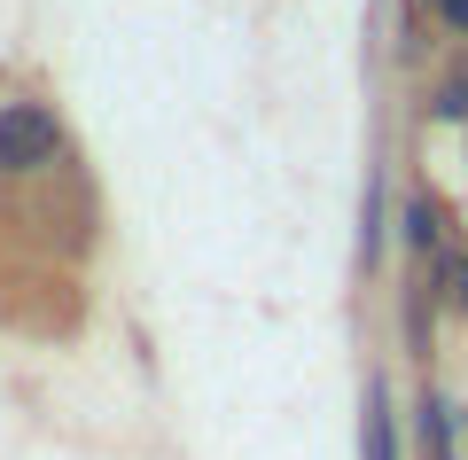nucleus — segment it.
Wrapping results in <instances>:
<instances>
[{
  "label": "nucleus",
  "mask_w": 468,
  "mask_h": 460,
  "mask_svg": "<svg viewBox=\"0 0 468 460\" xmlns=\"http://www.w3.org/2000/svg\"><path fill=\"white\" fill-rule=\"evenodd\" d=\"M359 460H399V406H390V382L367 375V413H359Z\"/></svg>",
  "instance_id": "f03ea898"
},
{
  "label": "nucleus",
  "mask_w": 468,
  "mask_h": 460,
  "mask_svg": "<svg viewBox=\"0 0 468 460\" xmlns=\"http://www.w3.org/2000/svg\"><path fill=\"white\" fill-rule=\"evenodd\" d=\"M430 16H437V24H445V32H452V39H468V0H430Z\"/></svg>",
  "instance_id": "0eeeda50"
},
{
  "label": "nucleus",
  "mask_w": 468,
  "mask_h": 460,
  "mask_svg": "<svg viewBox=\"0 0 468 460\" xmlns=\"http://www.w3.org/2000/svg\"><path fill=\"white\" fill-rule=\"evenodd\" d=\"M452 437H461V413H452L445 390H430V398H421V453H430V460H452Z\"/></svg>",
  "instance_id": "7ed1b4c3"
},
{
  "label": "nucleus",
  "mask_w": 468,
  "mask_h": 460,
  "mask_svg": "<svg viewBox=\"0 0 468 460\" xmlns=\"http://www.w3.org/2000/svg\"><path fill=\"white\" fill-rule=\"evenodd\" d=\"M399 242L406 250H437V203L430 196H406L399 203Z\"/></svg>",
  "instance_id": "20e7f679"
},
{
  "label": "nucleus",
  "mask_w": 468,
  "mask_h": 460,
  "mask_svg": "<svg viewBox=\"0 0 468 460\" xmlns=\"http://www.w3.org/2000/svg\"><path fill=\"white\" fill-rule=\"evenodd\" d=\"M437 117H445V125H461V117H468V79H461V70L437 86Z\"/></svg>",
  "instance_id": "423d86ee"
},
{
  "label": "nucleus",
  "mask_w": 468,
  "mask_h": 460,
  "mask_svg": "<svg viewBox=\"0 0 468 460\" xmlns=\"http://www.w3.org/2000/svg\"><path fill=\"white\" fill-rule=\"evenodd\" d=\"M445 305L468 320V250H452V258H445Z\"/></svg>",
  "instance_id": "39448f33"
},
{
  "label": "nucleus",
  "mask_w": 468,
  "mask_h": 460,
  "mask_svg": "<svg viewBox=\"0 0 468 460\" xmlns=\"http://www.w3.org/2000/svg\"><path fill=\"white\" fill-rule=\"evenodd\" d=\"M63 156V117L48 102H8L0 110V172L24 180V172H48Z\"/></svg>",
  "instance_id": "f257e3e1"
}]
</instances>
